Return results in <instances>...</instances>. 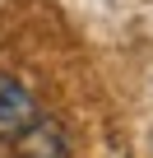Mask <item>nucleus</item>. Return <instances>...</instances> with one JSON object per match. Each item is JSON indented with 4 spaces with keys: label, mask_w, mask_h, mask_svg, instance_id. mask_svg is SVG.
<instances>
[{
    "label": "nucleus",
    "mask_w": 153,
    "mask_h": 158,
    "mask_svg": "<svg viewBox=\"0 0 153 158\" xmlns=\"http://www.w3.org/2000/svg\"><path fill=\"white\" fill-rule=\"evenodd\" d=\"M0 139L14 144L23 158H65L56 126L37 112L33 93L14 79H0Z\"/></svg>",
    "instance_id": "obj_1"
}]
</instances>
